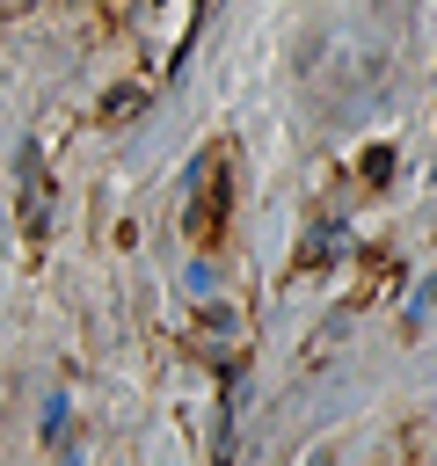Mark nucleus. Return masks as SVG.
Wrapping results in <instances>:
<instances>
[{
  "label": "nucleus",
  "mask_w": 437,
  "mask_h": 466,
  "mask_svg": "<svg viewBox=\"0 0 437 466\" xmlns=\"http://www.w3.org/2000/svg\"><path fill=\"white\" fill-rule=\"evenodd\" d=\"M22 226L44 233V153L22 146Z\"/></svg>",
  "instance_id": "obj_1"
},
{
  "label": "nucleus",
  "mask_w": 437,
  "mask_h": 466,
  "mask_svg": "<svg viewBox=\"0 0 437 466\" xmlns=\"http://www.w3.org/2000/svg\"><path fill=\"white\" fill-rule=\"evenodd\" d=\"M218 211H226V182L211 175V189H204V197H197V211H189V226H197V240H218V233H211V226H218Z\"/></svg>",
  "instance_id": "obj_2"
}]
</instances>
